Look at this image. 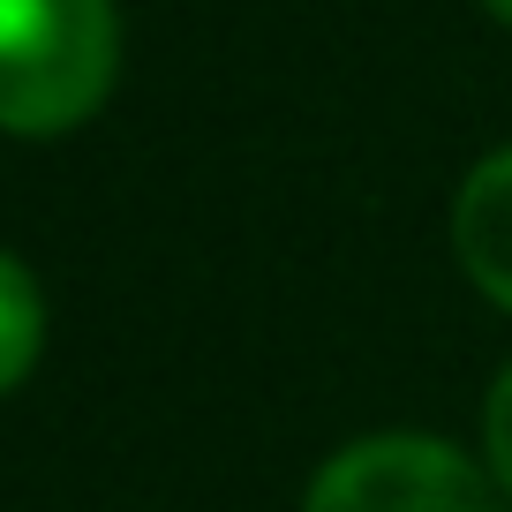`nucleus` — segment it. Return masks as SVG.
<instances>
[{
    "label": "nucleus",
    "instance_id": "nucleus-5",
    "mask_svg": "<svg viewBox=\"0 0 512 512\" xmlns=\"http://www.w3.org/2000/svg\"><path fill=\"white\" fill-rule=\"evenodd\" d=\"M482 452H490L497 490H512V369L490 384V407H482Z\"/></svg>",
    "mask_w": 512,
    "mask_h": 512
},
{
    "label": "nucleus",
    "instance_id": "nucleus-4",
    "mask_svg": "<svg viewBox=\"0 0 512 512\" xmlns=\"http://www.w3.org/2000/svg\"><path fill=\"white\" fill-rule=\"evenodd\" d=\"M38 347H46V294H38V279L16 256L0 249V392H16L31 377Z\"/></svg>",
    "mask_w": 512,
    "mask_h": 512
},
{
    "label": "nucleus",
    "instance_id": "nucleus-1",
    "mask_svg": "<svg viewBox=\"0 0 512 512\" xmlns=\"http://www.w3.org/2000/svg\"><path fill=\"white\" fill-rule=\"evenodd\" d=\"M121 31L106 0H0V128L61 136L106 98Z\"/></svg>",
    "mask_w": 512,
    "mask_h": 512
},
{
    "label": "nucleus",
    "instance_id": "nucleus-3",
    "mask_svg": "<svg viewBox=\"0 0 512 512\" xmlns=\"http://www.w3.org/2000/svg\"><path fill=\"white\" fill-rule=\"evenodd\" d=\"M452 249H460V272L475 279L497 309H512V151L482 159L475 174L460 181Z\"/></svg>",
    "mask_w": 512,
    "mask_h": 512
},
{
    "label": "nucleus",
    "instance_id": "nucleus-6",
    "mask_svg": "<svg viewBox=\"0 0 512 512\" xmlns=\"http://www.w3.org/2000/svg\"><path fill=\"white\" fill-rule=\"evenodd\" d=\"M482 8H490V16H497V23H512V0H482Z\"/></svg>",
    "mask_w": 512,
    "mask_h": 512
},
{
    "label": "nucleus",
    "instance_id": "nucleus-2",
    "mask_svg": "<svg viewBox=\"0 0 512 512\" xmlns=\"http://www.w3.org/2000/svg\"><path fill=\"white\" fill-rule=\"evenodd\" d=\"M302 512H497V490L445 437H362L317 467Z\"/></svg>",
    "mask_w": 512,
    "mask_h": 512
}]
</instances>
